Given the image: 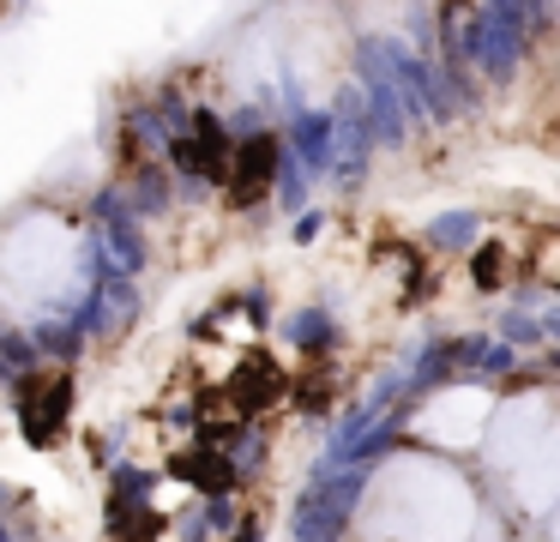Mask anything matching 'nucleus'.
I'll return each mask as SVG.
<instances>
[{"label":"nucleus","instance_id":"1","mask_svg":"<svg viewBox=\"0 0 560 542\" xmlns=\"http://www.w3.org/2000/svg\"><path fill=\"white\" fill-rule=\"evenodd\" d=\"M476 19V67L488 79H512L524 55V31L548 19V7H524V0H488V7L470 12Z\"/></svg>","mask_w":560,"mask_h":542},{"label":"nucleus","instance_id":"2","mask_svg":"<svg viewBox=\"0 0 560 542\" xmlns=\"http://www.w3.org/2000/svg\"><path fill=\"white\" fill-rule=\"evenodd\" d=\"M362 482L368 470H326V476H314L302 488V500H295V537L302 542H338L343 524H350L355 500H362Z\"/></svg>","mask_w":560,"mask_h":542},{"label":"nucleus","instance_id":"3","mask_svg":"<svg viewBox=\"0 0 560 542\" xmlns=\"http://www.w3.org/2000/svg\"><path fill=\"white\" fill-rule=\"evenodd\" d=\"M170 163L182 175V193H206L211 181H223V169H230V132H223V120L211 108L187 115V132L170 139Z\"/></svg>","mask_w":560,"mask_h":542},{"label":"nucleus","instance_id":"4","mask_svg":"<svg viewBox=\"0 0 560 542\" xmlns=\"http://www.w3.org/2000/svg\"><path fill=\"white\" fill-rule=\"evenodd\" d=\"M19 434L31 446H55L67 434V416H73V380L67 373H19Z\"/></svg>","mask_w":560,"mask_h":542},{"label":"nucleus","instance_id":"5","mask_svg":"<svg viewBox=\"0 0 560 542\" xmlns=\"http://www.w3.org/2000/svg\"><path fill=\"white\" fill-rule=\"evenodd\" d=\"M331 120V175L343 187L368 175V157H374V132H368V108H362V91H338V103L326 108Z\"/></svg>","mask_w":560,"mask_h":542},{"label":"nucleus","instance_id":"6","mask_svg":"<svg viewBox=\"0 0 560 542\" xmlns=\"http://www.w3.org/2000/svg\"><path fill=\"white\" fill-rule=\"evenodd\" d=\"M139 313V289H133V277H121V272H103L97 284L85 289V301L73 308V325H79V337H115V332H127V320Z\"/></svg>","mask_w":560,"mask_h":542},{"label":"nucleus","instance_id":"7","mask_svg":"<svg viewBox=\"0 0 560 542\" xmlns=\"http://www.w3.org/2000/svg\"><path fill=\"white\" fill-rule=\"evenodd\" d=\"M278 157L283 145L271 139V132H254V139L230 145V169H223V187H230L235 205H254L271 193V175H278Z\"/></svg>","mask_w":560,"mask_h":542},{"label":"nucleus","instance_id":"8","mask_svg":"<svg viewBox=\"0 0 560 542\" xmlns=\"http://www.w3.org/2000/svg\"><path fill=\"white\" fill-rule=\"evenodd\" d=\"M283 392H290V373H283L278 361L266 356V349H254V356H247L242 368H235V380L223 385V397H230V404L242 410V416H259V410H271Z\"/></svg>","mask_w":560,"mask_h":542},{"label":"nucleus","instance_id":"9","mask_svg":"<svg viewBox=\"0 0 560 542\" xmlns=\"http://www.w3.org/2000/svg\"><path fill=\"white\" fill-rule=\"evenodd\" d=\"M175 476L194 482V488H206L211 500H230V488L242 482V470L230 464V452H211V446H187V452L175 458Z\"/></svg>","mask_w":560,"mask_h":542},{"label":"nucleus","instance_id":"10","mask_svg":"<svg viewBox=\"0 0 560 542\" xmlns=\"http://www.w3.org/2000/svg\"><path fill=\"white\" fill-rule=\"evenodd\" d=\"M290 145H295V163H302V175H331V120L326 108H302V115L290 120Z\"/></svg>","mask_w":560,"mask_h":542},{"label":"nucleus","instance_id":"11","mask_svg":"<svg viewBox=\"0 0 560 542\" xmlns=\"http://www.w3.org/2000/svg\"><path fill=\"white\" fill-rule=\"evenodd\" d=\"M103 235H109V253H115L109 272H121V277L145 272V241H139V223L127 217V205H121V211H109V229H103Z\"/></svg>","mask_w":560,"mask_h":542},{"label":"nucleus","instance_id":"12","mask_svg":"<svg viewBox=\"0 0 560 542\" xmlns=\"http://www.w3.org/2000/svg\"><path fill=\"white\" fill-rule=\"evenodd\" d=\"M283 337H290L295 349H307V356H314V349H326L331 337V313L326 308H302V313H290V320H283Z\"/></svg>","mask_w":560,"mask_h":542},{"label":"nucleus","instance_id":"13","mask_svg":"<svg viewBox=\"0 0 560 542\" xmlns=\"http://www.w3.org/2000/svg\"><path fill=\"white\" fill-rule=\"evenodd\" d=\"M31 349H37V356H55V361H73L79 349H85V337H79L73 320H49V325L31 332Z\"/></svg>","mask_w":560,"mask_h":542},{"label":"nucleus","instance_id":"14","mask_svg":"<svg viewBox=\"0 0 560 542\" xmlns=\"http://www.w3.org/2000/svg\"><path fill=\"white\" fill-rule=\"evenodd\" d=\"M476 211H440L434 223H428V241H434V247H446V253H458V247H470L476 241Z\"/></svg>","mask_w":560,"mask_h":542},{"label":"nucleus","instance_id":"15","mask_svg":"<svg viewBox=\"0 0 560 542\" xmlns=\"http://www.w3.org/2000/svg\"><path fill=\"white\" fill-rule=\"evenodd\" d=\"M163 205H170V175H163V169H139L133 175V187H127V217L133 211H163Z\"/></svg>","mask_w":560,"mask_h":542},{"label":"nucleus","instance_id":"16","mask_svg":"<svg viewBox=\"0 0 560 542\" xmlns=\"http://www.w3.org/2000/svg\"><path fill=\"white\" fill-rule=\"evenodd\" d=\"M452 349L446 344H434V349H422V361H416V373H410V397H422V392H434V385H446L452 380Z\"/></svg>","mask_w":560,"mask_h":542},{"label":"nucleus","instance_id":"17","mask_svg":"<svg viewBox=\"0 0 560 542\" xmlns=\"http://www.w3.org/2000/svg\"><path fill=\"white\" fill-rule=\"evenodd\" d=\"M271 181H278V205H283V211H302V205H307V175H302V163H295L290 151L278 157V175H271Z\"/></svg>","mask_w":560,"mask_h":542},{"label":"nucleus","instance_id":"18","mask_svg":"<svg viewBox=\"0 0 560 542\" xmlns=\"http://www.w3.org/2000/svg\"><path fill=\"white\" fill-rule=\"evenodd\" d=\"M121 132H127V151H145V145H170V132H163L158 108H133V115L121 120Z\"/></svg>","mask_w":560,"mask_h":542},{"label":"nucleus","instance_id":"19","mask_svg":"<svg viewBox=\"0 0 560 542\" xmlns=\"http://www.w3.org/2000/svg\"><path fill=\"white\" fill-rule=\"evenodd\" d=\"M500 265H506V241H482V247L470 253L476 289H500Z\"/></svg>","mask_w":560,"mask_h":542},{"label":"nucleus","instance_id":"20","mask_svg":"<svg viewBox=\"0 0 560 542\" xmlns=\"http://www.w3.org/2000/svg\"><path fill=\"white\" fill-rule=\"evenodd\" d=\"M500 332H506V349H518V344H542V337L555 332V320H530V313H506V320H500Z\"/></svg>","mask_w":560,"mask_h":542},{"label":"nucleus","instance_id":"21","mask_svg":"<svg viewBox=\"0 0 560 542\" xmlns=\"http://www.w3.org/2000/svg\"><path fill=\"white\" fill-rule=\"evenodd\" d=\"M0 361L19 368V373H37V349H31V337H19V332H0Z\"/></svg>","mask_w":560,"mask_h":542},{"label":"nucleus","instance_id":"22","mask_svg":"<svg viewBox=\"0 0 560 542\" xmlns=\"http://www.w3.org/2000/svg\"><path fill=\"white\" fill-rule=\"evenodd\" d=\"M145 494H151V476H145V470H133V464H121V470H115V500L145 506Z\"/></svg>","mask_w":560,"mask_h":542},{"label":"nucleus","instance_id":"23","mask_svg":"<svg viewBox=\"0 0 560 542\" xmlns=\"http://www.w3.org/2000/svg\"><path fill=\"white\" fill-rule=\"evenodd\" d=\"M199 524H206V537H230V530H235V506L230 500H206Z\"/></svg>","mask_w":560,"mask_h":542},{"label":"nucleus","instance_id":"24","mask_svg":"<svg viewBox=\"0 0 560 542\" xmlns=\"http://www.w3.org/2000/svg\"><path fill=\"white\" fill-rule=\"evenodd\" d=\"M512 361H518V349H506V344H482V356H476V368L494 380V373H512Z\"/></svg>","mask_w":560,"mask_h":542},{"label":"nucleus","instance_id":"25","mask_svg":"<svg viewBox=\"0 0 560 542\" xmlns=\"http://www.w3.org/2000/svg\"><path fill=\"white\" fill-rule=\"evenodd\" d=\"M326 235V211H302L295 217V241H319Z\"/></svg>","mask_w":560,"mask_h":542},{"label":"nucleus","instance_id":"26","mask_svg":"<svg viewBox=\"0 0 560 542\" xmlns=\"http://www.w3.org/2000/svg\"><path fill=\"white\" fill-rule=\"evenodd\" d=\"M223 132H247V139H254V132H259V115H254V108H242V115H235Z\"/></svg>","mask_w":560,"mask_h":542},{"label":"nucleus","instance_id":"27","mask_svg":"<svg viewBox=\"0 0 560 542\" xmlns=\"http://www.w3.org/2000/svg\"><path fill=\"white\" fill-rule=\"evenodd\" d=\"M7 373H13V368H7V361H0V385H7Z\"/></svg>","mask_w":560,"mask_h":542},{"label":"nucleus","instance_id":"28","mask_svg":"<svg viewBox=\"0 0 560 542\" xmlns=\"http://www.w3.org/2000/svg\"><path fill=\"white\" fill-rule=\"evenodd\" d=\"M0 542H13V537H7V524H0Z\"/></svg>","mask_w":560,"mask_h":542}]
</instances>
